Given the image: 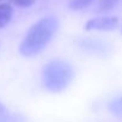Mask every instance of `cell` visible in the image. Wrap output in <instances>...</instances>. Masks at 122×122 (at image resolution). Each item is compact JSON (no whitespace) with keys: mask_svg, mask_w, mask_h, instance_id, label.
<instances>
[{"mask_svg":"<svg viewBox=\"0 0 122 122\" xmlns=\"http://www.w3.org/2000/svg\"><path fill=\"white\" fill-rule=\"evenodd\" d=\"M59 26L55 17H44L36 22L28 30L20 43L19 51L24 56H32L41 53L53 38Z\"/></svg>","mask_w":122,"mask_h":122,"instance_id":"1","label":"cell"},{"mask_svg":"<svg viewBox=\"0 0 122 122\" xmlns=\"http://www.w3.org/2000/svg\"><path fill=\"white\" fill-rule=\"evenodd\" d=\"M74 77L72 66L64 60H51L44 66L42 78L43 85L51 92L65 90Z\"/></svg>","mask_w":122,"mask_h":122,"instance_id":"2","label":"cell"},{"mask_svg":"<svg viewBox=\"0 0 122 122\" xmlns=\"http://www.w3.org/2000/svg\"><path fill=\"white\" fill-rule=\"evenodd\" d=\"M78 47L91 55H101L105 56L110 53V46L107 44L105 42L96 38H80L77 41Z\"/></svg>","mask_w":122,"mask_h":122,"instance_id":"3","label":"cell"},{"mask_svg":"<svg viewBox=\"0 0 122 122\" xmlns=\"http://www.w3.org/2000/svg\"><path fill=\"white\" fill-rule=\"evenodd\" d=\"M118 25V19L116 17H99L87 20L85 24V30L87 31H111Z\"/></svg>","mask_w":122,"mask_h":122,"instance_id":"4","label":"cell"},{"mask_svg":"<svg viewBox=\"0 0 122 122\" xmlns=\"http://www.w3.org/2000/svg\"><path fill=\"white\" fill-rule=\"evenodd\" d=\"M13 15V10L11 7V5L9 4H0V29L5 28Z\"/></svg>","mask_w":122,"mask_h":122,"instance_id":"5","label":"cell"},{"mask_svg":"<svg viewBox=\"0 0 122 122\" xmlns=\"http://www.w3.org/2000/svg\"><path fill=\"white\" fill-rule=\"evenodd\" d=\"M120 0H99L97 5V12H107L117 6Z\"/></svg>","mask_w":122,"mask_h":122,"instance_id":"6","label":"cell"},{"mask_svg":"<svg viewBox=\"0 0 122 122\" xmlns=\"http://www.w3.org/2000/svg\"><path fill=\"white\" fill-rule=\"evenodd\" d=\"M93 1H95V0H71L68 6L73 11H79V10L89 7Z\"/></svg>","mask_w":122,"mask_h":122,"instance_id":"7","label":"cell"},{"mask_svg":"<svg viewBox=\"0 0 122 122\" xmlns=\"http://www.w3.org/2000/svg\"><path fill=\"white\" fill-rule=\"evenodd\" d=\"M110 110H111L114 114L122 116V97L116 98L115 101H112V102L110 103Z\"/></svg>","mask_w":122,"mask_h":122,"instance_id":"8","label":"cell"},{"mask_svg":"<svg viewBox=\"0 0 122 122\" xmlns=\"http://www.w3.org/2000/svg\"><path fill=\"white\" fill-rule=\"evenodd\" d=\"M36 0H12V3L18 7H30L35 4Z\"/></svg>","mask_w":122,"mask_h":122,"instance_id":"9","label":"cell"},{"mask_svg":"<svg viewBox=\"0 0 122 122\" xmlns=\"http://www.w3.org/2000/svg\"><path fill=\"white\" fill-rule=\"evenodd\" d=\"M4 115H5V107L0 103V120L4 117Z\"/></svg>","mask_w":122,"mask_h":122,"instance_id":"10","label":"cell"},{"mask_svg":"<svg viewBox=\"0 0 122 122\" xmlns=\"http://www.w3.org/2000/svg\"><path fill=\"white\" fill-rule=\"evenodd\" d=\"M121 32H122V26H121Z\"/></svg>","mask_w":122,"mask_h":122,"instance_id":"11","label":"cell"},{"mask_svg":"<svg viewBox=\"0 0 122 122\" xmlns=\"http://www.w3.org/2000/svg\"><path fill=\"white\" fill-rule=\"evenodd\" d=\"M0 1H3V0H0Z\"/></svg>","mask_w":122,"mask_h":122,"instance_id":"12","label":"cell"}]
</instances>
